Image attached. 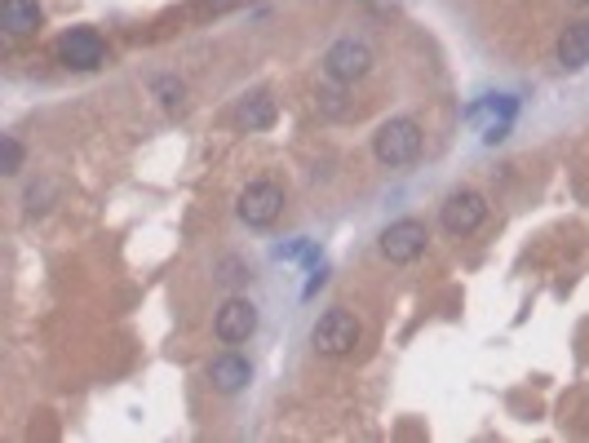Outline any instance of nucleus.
Returning a JSON list of instances; mask_svg holds the SVG:
<instances>
[{
	"label": "nucleus",
	"instance_id": "1",
	"mask_svg": "<svg viewBox=\"0 0 589 443\" xmlns=\"http://www.w3.org/2000/svg\"><path fill=\"white\" fill-rule=\"evenodd\" d=\"M373 151L385 169H404L421 155V124L416 120H385L373 138Z\"/></svg>",
	"mask_w": 589,
	"mask_h": 443
},
{
	"label": "nucleus",
	"instance_id": "2",
	"mask_svg": "<svg viewBox=\"0 0 589 443\" xmlns=\"http://www.w3.org/2000/svg\"><path fill=\"white\" fill-rule=\"evenodd\" d=\"M359 337H363V328L354 320L351 311H342V306H332L320 315V324L310 328V342H315V351L328 354V359H342V354H354L359 346Z\"/></svg>",
	"mask_w": 589,
	"mask_h": 443
},
{
	"label": "nucleus",
	"instance_id": "3",
	"mask_svg": "<svg viewBox=\"0 0 589 443\" xmlns=\"http://www.w3.org/2000/svg\"><path fill=\"white\" fill-rule=\"evenodd\" d=\"M236 213L244 227H270L279 213H284V186L279 182H270V177H258V182H248L244 191H239L236 200Z\"/></svg>",
	"mask_w": 589,
	"mask_h": 443
},
{
	"label": "nucleus",
	"instance_id": "4",
	"mask_svg": "<svg viewBox=\"0 0 589 443\" xmlns=\"http://www.w3.org/2000/svg\"><path fill=\"white\" fill-rule=\"evenodd\" d=\"M426 239H430L426 222H416V217H399V222H390L382 236H377V248H382L385 262L408 266V262H416V258L426 253Z\"/></svg>",
	"mask_w": 589,
	"mask_h": 443
},
{
	"label": "nucleus",
	"instance_id": "5",
	"mask_svg": "<svg viewBox=\"0 0 589 443\" xmlns=\"http://www.w3.org/2000/svg\"><path fill=\"white\" fill-rule=\"evenodd\" d=\"M324 71L332 85H354L373 71V49L363 40H337V45H328Z\"/></svg>",
	"mask_w": 589,
	"mask_h": 443
},
{
	"label": "nucleus",
	"instance_id": "6",
	"mask_svg": "<svg viewBox=\"0 0 589 443\" xmlns=\"http://www.w3.org/2000/svg\"><path fill=\"white\" fill-rule=\"evenodd\" d=\"M483 217H488V200L479 195V191H452L447 200H443V231L447 236H470L483 227Z\"/></svg>",
	"mask_w": 589,
	"mask_h": 443
},
{
	"label": "nucleus",
	"instance_id": "7",
	"mask_svg": "<svg viewBox=\"0 0 589 443\" xmlns=\"http://www.w3.org/2000/svg\"><path fill=\"white\" fill-rule=\"evenodd\" d=\"M213 332H217V342H226V346L248 342V337L258 332V306H253L248 297H231V301H222V311L213 315Z\"/></svg>",
	"mask_w": 589,
	"mask_h": 443
},
{
	"label": "nucleus",
	"instance_id": "8",
	"mask_svg": "<svg viewBox=\"0 0 589 443\" xmlns=\"http://www.w3.org/2000/svg\"><path fill=\"white\" fill-rule=\"evenodd\" d=\"M58 58L67 67H76V71H93V67H102V58H107V45H102V36L93 27H76L62 36Z\"/></svg>",
	"mask_w": 589,
	"mask_h": 443
},
{
	"label": "nucleus",
	"instance_id": "9",
	"mask_svg": "<svg viewBox=\"0 0 589 443\" xmlns=\"http://www.w3.org/2000/svg\"><path fill=\"white\" fill-rule=\"evenodd\" d=\"M208 382H213V390H222V395H239L244 385L253 382V364L236 351L217 354V359L208 364Z\"/></svg>",
	"mask_w": 589,
	"mask_h": 443
},
{
	"label": "nucleus",
	"instance_id": "10",
	"mask_svg": "<svg viewBox=\"0 0 589 443\" xmlns=\"http://www.w3.org/2000/svg\"><path fill=\"white\" fill-rule=\"evenodd\" d=\"M559 62L567 71H581L589 62V23L585 18H581V23H567V27L559 31Z\"/></svg>",
	"mask_w": 589,
	"mask_h": 443
},
{
	"label": "nucleus",
	"instance_id": "11",
	"mask_svg": "<svg viewBox=\"0 0 589 443\" xmlns=\"http://www.w3.org/2000/svg\"><path fill=\"white\" fill-rule=\"evenodd\" d=\"M0 27L9 36H31L40 27V5L36 0H0Z\"/></svg>",
	"mask_w": 589,
	"mask_h": 443
},
{
	"label": "nucleus",
	"instance_id": "12",
	"mask_svg": "<svg viewBox=\"0 0 589 443\" xmlns=\"http://www.w3.org/2000/svg\"><path fill=\"white\" fill-rule=\"evenodd\" d=\"M239 129H248V133H258V129H270L275 124V98L270 93H253V98H244L239 102Z\"/></svg>",
	"mask_w": 589,
	"mask_h": 443
},
{
	"label": "nucleus",
	"instance_id": "13",
	"mask_svg": "<svg viewBox=\"0 0 589 443\" xmlns=\"http://www.w3.org/2000/svg\"><path fill=\"white\" fill-rule=\"evenodd\" d=\"M315 98H320V111H324L328 120H346L354 111V102L342 93V89H320Z\"/></svg>",
	"mask_w": 589,
	"mask_h": 443
},
{
	"label": "nucleus",
	"instance_id": "14",
	"mask_svg": "<svg viewBox=\"0 0 589 443\" xmlns=\"http://www.w3.org/2000/svg\"><path fill=\"white\" fill-rule=\"evenodd\" d=\"M23 169V147H18V138H0V174L14 177Z\"/></svg>",
	"mask_w": 589,
	"mask_h": 443
},
{
	"label": "nucleus",
	"instance_id": "15",
	"mask_svg": "<svg viewBox=\"0 0 589 443\" xmlns=\"http://www.w3.org/2000/svg\"><path fill=\"white\" fill-rule=\"evenodd\" d=\"M151 89L160 93V102H164V107H182V98H186V85H182V80H174V76H160Z\"/></svg>",
	"mask_w": 589,
	"mask_h": 443
},
{
	"label": "nucleus",
	"instance_id": "16",
	"mask_svg": "<svg viewBox=\"0 0 589 443\" xmlns=\"http://www.w3.org/2000/svg\"><path fill=\"white\" fill-rule=\"evenodd\" d=\"M244 280H248V275H244V266H239L236 258H226V262L217 266V284H226V289H231V284H244Z\"/></svg>",
	"mask_w": 589,
	"mask_h": 443
},
{
	"label": "nucleus",
	"instance_id": "17",
	"mask_svg": "<svg viewBox=\"0 0 589 443\" xmlns=\"http://www.w3.org/2000/svg\"><path fill=\"white\" fill-rule=\"evenodd\" d=\"M505 133H510V120H497V124H492V129L483 133V142H488V147H497V142H501Z\"/></svg>",
	"mask_w": 589,
	"mask_h": 443
},
{
	"label": "nucleus",
	"instance_id": "18",
	"mask_svg": "<svg viewBox=\"0 0 589 443\" xmlns=\"http://www.w3.org/2000/svg\"><path fill=\"white\" fill-rule=\"evenodd\" d=\"M328 275H324V266H320V275H310V284H306V297H315L320 293V284H324Z\"/></svg>",
	"mask_w": 589,
	"mask_h": 443
},
{
	"label": "nucleus",
	"instance_id": "19",
	"mask_svg": "<svg viewBox=\"0 0 589 443\" xmlns=\"http://www.w3.org/2000/svg\"><path fill=\"white\" fill-rule=\"evenodd\" d=\"M567 5H589V0H567Z\"/></svg>",
	"mask_w": 589,
	"mask_h": 443
}]
</instances>
